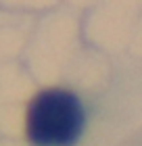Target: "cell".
Segmentation results:
<instances>
[{
    "mask_svg": "<svg viewBox=\"0 0 142 146\" xmlns=\"http://www.w3.org/2000/svg\"><path fill=\"white\" fill-rule=\"evenodd\" d=\"M115 146H142V127L130 131V134H127L125 138H121Z\"/></svg>",
    "mask_w": 142,
    "mask_h": 146,
    "instance_id": "obj_2",
    "label": "cell"
},
{
    "mask_svg": "<svg viewBox=\"0 0 142 146\" xmlns=\"http://www.w3.org/2000/svg\"><path fill=\"white\" fill-rule=\"evenodd\" d=\"M86 111L75 94L50 88L27 109V138L36 146H73L84 131Z\"/></svg>",
    "mask_w": 142,
    "mask_h": 146,
    "instance_id": "obj_1",
    "label": "cell"
}]
</instances>
